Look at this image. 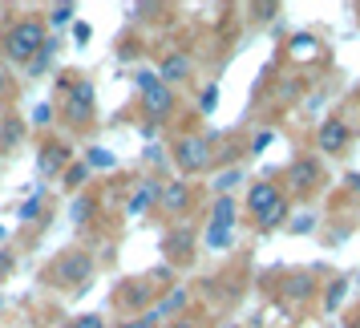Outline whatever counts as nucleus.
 Returning a JSON list of instances; mask_svg holds the SVG:
<instances>
[{"instance_id": "b1692460", "label": "nucleus", "mask_w": 360, "mask_h": 328, "mask_svg": "<svg viewBox=\"0 0 360 328\" xmlns=\"http://www.w3.org/2000/svg\"><path fill=\"white\" fill-rule=\"evenodd\" d=\"M73 4H53L49 13H45V25H57V29H65V25H73Z\"/></svg>"}, {"instance_id": "6e6552de", "label": "nucleus", "mask_w": 360, "mask_h": 328, "mask_svg": "<svg viewBox=\"0 0 360 328\" xmlns=\"http://www.w3.org/2000/svg\"><path fill=\"white\" fill-rule=\"evenodd\" d=\"M195 247H198V231L179 223V227H170L162 235V256L170 267H186V263L195 260Z\"/></svg>"}, {"instance_id": "7c9ffc66", "label": "nucleus", "mask_w": 360, "mask_h": 328, "mask_svg": "<svg viewBox=\"0 0 360 328\" xmlns=\"http://www.w3.org/2000/svg\"><path fill=\"white\" fill-rule=\"evenodd\" d=\"M154 324H158V320H154L150 312H142L138 320H122V324H117V328H154Z\"/></svg>"}, {"instance_id": "9d476101", "label": "nucleus", "mask_w": 360, "mask_h": 328, "mask_svg": "<svg viewBox=\"0 0 360 328\" xmlns=\"http://www.w3.org/2000/svg\"><path fill=\"white\" fill-rule=\"evenodd\" d=\"M69 163H73V150H69V142H61V138H45V142L37 146V175H41V179L65 175Z\"/></svg>"}, {"instance_id": "5701e85b", "label": "nucleus", "mask_w": 360, "mask_h": 328, "mask_svg": "<svg viewBox=\"0 0 360 328\" xmlns=\"http://www.w3.org/2000/svg\"><path fill=\"white\" fill-rule=\"evenodd\" d=\"M344 296H348V279H332L324 288V312H336L344 304Z\"/></svg>"}, {"instance_id": "ea45409f", "label": "nucleus", "mask_w": 360, "mask_h": 328, "mask_svg": "<svg viewBox=\"0 0 360 328\" xmlns=\"http://www.w3.org/2000/svg\"><path fill=\"white\" fill-rule=\"evenodd\" d=\"M4 239H8V231H4V227H0V244H4Z\"/></svg>"}, {"instance_id": "c756f323", "label": "nucleus", "mask_w": 360, "mask_h": 328, "mask_svg": "<svg viewBox=\"0 0 360 328\" xmlns=\"http://www.w3.org/2000/svg\"><path fill=\"white\" fill-rule=\"evenodd\" d=\"M214 106H219V85H207V89H202V101H198V110L211 114Z\"/></svg>"}, {"instance_id": "412c9836", "label": "nucleus", "mask_w": 360, "mask_h": 328, "mask_svg": "<svg viewBox=\"0 0 360 328\" xmlns=\"http://www.w3.org/2000/svg\"><path fill=\"white\" fill-rule=\"evenodd\" d=\"M85 182H89V166L85 163H69L65 175H61V187H65V191H82Z\"/></svg>"}, {"instance_id": "1a4fd4ad", "label": "nucleus", "mask_w": 360, "mask_h": 328, "mask_svg": "<svg viewBox=\"0 0 360 328\" xmlns=\"http://www.w3.org/2000/svg\"><path fill=\"white\" fill-rule=\"evenodd\" d=\"M142 94V114H146V126H166L170 122V114H174V89L170 85H162V82H154V85H146V89H138Z\"/></svg>"}, {"instance_id": "f8f14e48", "label": "nucleus", "mask_w": 360, "mask_h": 328, "mask_svg": "<svg viewBox=\"0 0 360 328\" xmlns=\"http://www.w3.org/2000/svg\"><path fill=\"white\" fill-rule=\"evenodd\" d=\"M154 300H158V296H154V284H150V279H138V284H122V288H117L114 292V304L122 312H134V308H154Z\"/></svg>"}, {"instance_id": "393cba45", "label": "nucleus", "mask_w": 360, "mask_h": 328, "mask_svg": "<svg viewBox=\"0 0 360 328\" xmlns=\"http://www.w3.org/2000/svg\"><path fill=\"white\" fill-rule=\"evenodd\" d=\"M114 163L117 158L110 154V150H101V146H89V154H85V166H89V170H110Z\"/></svg>"}, {"instance_id": "423d86ee", "label": "nucleus", "mask_w": 360, "mask_h": 328, "mask_svg": "<svg viewBox=\"0 0 360 328\" xmlns=\"http://www.w3.org/2000/svg\"><path fill=\"white\" fill-rule=\"evenodd\" d=\"M324 187V163L316 154H300L292 166H288V191L295 198H311Z\"/></svg>"}, {"instance_id": "c9c22d12", "label": "nucleus", "mask_w": 360, "mask_h": 328, "mask_svg": "<svg viewBox=\"0 0 360 328\" xmlns=\"http://www.w3.org/2000/svg\"><path fill=\"white\" fill-rule=\"evenodd\" d=\"M73 37H77V45H85L89 41V25H73Z\"/></svg>"}, {"instance_id": "a878e982", "label": "nucleus", "mask_w": 360, "mask_h": 328, "mask_svg": "<svg viewBox=\"0 0 360 328\" xmlns=\"http://www.w3.org/2000/svg\"><path fill=\"white\" fill-rule=\"evenodd\" d=\"M61 328H105V320H101V312H82V316H73Z\"/></svg>"}, {"instance_id": "2eb2a0df", "label": "nucleus", "mask_w": 360, "mask_h": 328, "mask_svg": "<svg viewBox=\"0 0 360 328\" xmlns=\"http://www.w3.org/2000/svg\"><path fill=\"white\" fill-rule=\"evenodd\" d=\"M211 227H231L235 231V223H239V203L231 195H214V203H211V219H207Z\"/></svg>"}, {"instance_id": "f704fd0d", "label": "nucleus", "mask_w": 360, "mask_h": 328, "mask_svg": "<svg viewBox=\"0 0 360 328\" xmlns=\"http://www.w3.org/2000/svg\"><path fill=\"white\" fill-rule=\"evenodd\" d=\"M311 227H316V219H311V215H304V219H292V231H295V235H308Z\"/></svg>"}, {"instance_id": "f03ea898", "label": "nucleus", "mask_w": 360, "mask_h": 328, "mask_svg": "<svg viewBox=\"0 0 360 328\" xmlns=\"http://www.w3.org/2000/svg\"><path fill=\"white\" fill-rule=\"evenodd\" d=\"M45 49H49V25H45V17H20L0 37V53L13 65H33Z\"/></svg>"}, {"instance_id": "6ab92c4d", "label": "nucleus", "mask_w": 360, "mask_h": 328, "mask_svg": "<svg viewBox=\"0 0 360 328\" xmlns=\"http://www.w3.org/2000/svg\"><path fill=\"white\" fill-rule=\"evenodd\" d=\"M98 207H101L98 195H77V198H73V207H69V215H73V223H77V227H85V223L94 219Z\"/></svg>"}, {"instance_id": "cd10ccee", "label": "nucleus", "mask_w": 360, "mask_h": 328, "mask_svg": "<svg viewBox=\"0 0 360 328\" xmlns=\"http://www.w3.org/2000/svg\"><path fill=\"white\" fill-rule=\"evenodd\" d=\"M271 142H276V130H267V126H263V130H255V138H251V154H263V150L271 146Z\"/></svg>"}, {"instance_id": "a19ab883", "label": "nucleus", "mask_w": 360, "mask_h": 328, "mask_svg": "<svg viewBox=\"0 0 360 328\" xmlns=\"http://www.w3.org/2000/svg\"><path fill=\"white\" fill-rule=\"evenodd\" d=\"M0 154H4V146H0Z\"/></svg>"}, {"instance_id": "4468645a", "label": "nucleus", "mask_w": 360, "mask_h": 328, "mask_svg": "<svg viewBox=\"0 0 360 328\" xmlns=\"http://www.w3.org/2000/svg\"><path fill=\"white\" fill-rule=\"evenodd\" d=\"M182 77H191V57L186 53H166L162 61H158V82L162 85H174Z\"/></svg>"}, {"instance_id": "f3484780", "label": "nucleus", "mask_w": 360, "mask_h": 328, "mask_svg": "<svg viewBox=\"0 0 360 328\" xmlns=\"http://www.w3.org/2000/svg\"><path fill=\"white\" fill-rule=\"evenodd\" d=\"M288 53H292L295 61H316L324 53V45H320V37H311V33H295L288 41Z\"/></svg>"}, {"instance_id": "ddd939ff", "label": "nucleus", "mask_w": 360, "mask_h": 328, "mask_svg": "<svg viewBox=\"0 0 360 328\" xmlns=\"http://www.w3.org/2000/svg\"><path fill=\"white\" fill-rule=\"evenodd\" d=\"M158 198H162V182L158 179H138L134 191H130V198H126V215H146L150 207H158Z\"/></svg>"}, {"instance_id": "aec40b11", "label": "nucleus", "mask_w": 360, "mask_h": 328, "mask_svg": "<svg viewBox=\"0 0 360 328\" xmlns=\"http://www.w3.org/2000/svg\"><path fill=\"white\" fill-rule=\"evenodd\" d=\"M231 239H235V231H231V227H211V223L202 227V244L211 247V251H227Z\"/></svg>"}, {"instance_id": "bb28decb", "label": "nucleus", "mask_w": 360, "mask_h": 328, "mask_svg": "<svg viewBox=\"0 0 360 328\" xmlns=\"http://www.w3.org/2000/svg\"><path fill=\"white\" fill-rule=\"evenodd\" d=\"M239 179H243V175H239L235 166H231V170H223V175L214 179V195H231V187H235Z\"/></svg>"}, {"instance_id": "dca6fc26", "label": "nucleus", "mask_w": 360, "mask_h": 328, "mask_svg": "<svg viewBox=\"0 0 360 328\" xmlns=\"http://www.w3.org/2000/svg\"><path fill=\"white\" fill-rule=\"evenodd\" d=\"M186 300H191V296H186V288H170L166 296H158V300H154L150 316H154V320H162V316H179V312L186 308Z\"/></svg>"}, {"instance_id": "7ed1b4c3", "label": "nucleus", "mask_w": 360, "mask_h": 328, "mask_svg": "<svg viewBox=\"0 0 360 328\" xmlns=\"http://www.w3.org/2000/svg\"><path fill=\"white\" fill-rule=\"evenodd\" d=\"M288 211H292V198L279 182H251L247 191V215H251V227L255 231H276L288 223Z\"/></svg>"}, {"instance_id": "58836bf2", "label": "nucleus", "mask_w": 360, "mask_h": 328, "mask_svg": "<svg viewBox=\"0 0 360 328\" xmlns=\"http://www.w3.org/2000/svg\"><path fill=\"white\" fill-rule=\"evenodd\" d=\"M348 328H360V312L356 316H348Z\"/></svg>"}, {"instance_id": "f257e3e1", "label": "nucleus", "mask_w": 360, "mask_h": 328, "mask_svg": "<svg viewBox=\"0 0 360 328\" xmlns=\"http://www.w3.org/2000/svg\"><path fill=\"white\" fill-rule=\"evenodd\" d=\"M57 106H61V122H65L69 130H94V122H98V89L89 77L82 73H65L61 85H57Z\"/></svg>"}, {"instance_id": "20e7f679", "label": "nucleus", "mask_w": 360, "mask_h": 328, "mask_svg": "<svg viewBox=\"0 0 360 328\" xmlns=\"http://www.w3.org/2000/svg\"><path fill=\"white\" fill-rule=\"evenodd\" d=\"M94 276V256L89 251H61L57 260L45 267V279H49L53 288H82L85 279Z\"/></svg>"}, {"instance_id": "9b49d317", "label": "nucleus", "mask_w": 360, "mask_h": 328, "mask_svg": "<svg viewBox=\"0 0 360 328\" xmlns=\"http://www.w3.org/2000/svg\"><path fill=\"white\" fill-rule=\"evenodd\" d=\"M158 207H162L170 219H179V215H186L191 207H195V191H191V182L186 179H170L162 182V198H158Z\"/></svg>"}, {"instance_id": "2f4dec72", "label": "nucleus", "mask_w": 360, "mask_h": 328, "mask_svg": "<svg viewBox=\"0 0 360 328\" xmlns=\"http://www.w3.org/2000/svg\"><path fill=\"white\" fill-rule=\"evenodd\" d=\"M33 122H37V126H49V122H53V106H49V101L33 110Z\"/></svg>"}, {"instance_id": "a211bd4d", "label": "nucleus", "mask_w": 360, "mask_h": 328, "mask_svg": "<svg viewBox=\"0 0 360 328\" xmlns=\"http://www.w3.org/2000/svg\"><path fill=\"white\" fill-rule=\"evenodd\" d=\"M25 142V122H20L17 114H4V122H0V146L13 150Z\"/></svg>"}, {"instance_id": "4be33fe9", "label": "nucleus", "mask_w": 360, "mask_h": 328, "mask_svg": "<svg viewBox=\"0 0 360 328\" xmlns=\"http://www.w3.org/2000/svg\"><path fill=\"white\" fill-rule=\"evenodd\" d=\"M311 292H316V279H311L308 272H300V276H288V296H292V300H308Z\"/></svg>"}, {"instance_id": "39448f33", "label": "nucleus", "mask_w": 360, "mask_h": 328, "mask_svg": "<svg viewBox=\"0 0 360 328\" xmlns=\"http://www.w3.org/2000/svg\"><path fill=\"white\" fill-rule=\"evenodd\" d=\"M170 158H174V166H179L182 179H191V175H202V170H211V166H214V150H211L207 138L186 134V138H174Z\"/></svg>"}, {"instance_id": "72a5a7b5", "label": "nucleus", "mask_w": 360, "mask_h": 328, "mask_svg": "<svg viewBox=\"0 0 360 328\" xmlns=\"http://www.w3.org/2000/svg\"><path fill=\"white\" fill-rule=\"evenodd\" d=\"M8 94H13V73H8V69L0 65V101L8 98Z\"/></svg>"}, {"instance_id": "473e14b6", "label": "nucleus", "mask_w": 360, "mask_h": 328, "mask_svg": "<svg viewBox=\"0 0 360 328\" xmlns=\"http://www.w3.org/2000/svg\"><path fill=\"white\" fill-rule=\"evenodd\" d=\"M49 61H53V45L45 53H41V57H37L33 65H29V73H45V69H49Z\"/></svg>"}, {"instance_id": "0eeeda50", "label": "nucleus", "mask_w": 360, "mask_h": 328, "mask_svg": "<svg viewBox=\"0 0 360 328\" xmlns=\"http://www.w3.org/2000/svg\"><path fill=\"white\" fill-rule=\"evenodd\" d=\"M348 146H352V126L340 114H328L316 130V150H324L328 158H340V154H348Z\"/></svg>"}, {"instance_id": "c85d7f7f", "label": "nucleus", "mask_w": 360, "mask_h": 328, "mask_svg": "<svg viewBox=\"0 0 360 328\" xmlns=\"http://www.w3.org/2000/svg\"><path fill=\"white\" fill-rule=\"evenodd\" d=\"M41 207H45V198L37 195V198H29L25 207H20V223H33L37 215H41Z\"/></svg>"}, {"instance_id": "4c0bfd02", "label": "nucleus", "mask_w": 360, "mask_h": 328, "mask_svg": "<svg viewBox=\"0 0 360 328\" xmlns=\"http://www.w3.org/2000/svg\"><path fill=\"white\" fill-rule=\"evenodd\" d=\"M344 182H348V191H356V195H360V175H348Z\"/></svg>"}, {"instance_id": "e433bc0d", "label": "nucleus", "mask_w": 360, "mask_h": 328, "mask_svg": "<svg viewBox=\"0 0 360 328\" xmlns=\"http://www.w3.org/2000/svg\"><path fill=\"white\" fill-rule=\"evenodd\" d=\"M166 328H202V324H195V320H170Z\"/></svg>"}]
</instances>
